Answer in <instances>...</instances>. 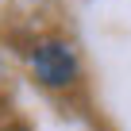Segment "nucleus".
Returning <instances> with one entry per match:
<instances>
[{
  "label": "nucleus",
  "instance_id": "1",
  "mask_svg": "<svg viewBox=\"0 0 131 131\" xmlns=\"http://www.w3.org/2000/svg\"><path fill=\"white\" fill-rule=\"evenodd\" d=\"M31 62H35L39 81H46V85H70L73 73H77V62H73L70 46H62V42H46V46H39Z\"/></svg>",
  "mask_w": 131,
  "mask_h": 131
}]
</instances>
